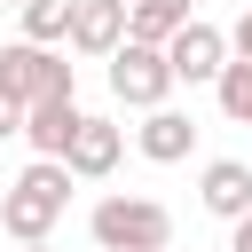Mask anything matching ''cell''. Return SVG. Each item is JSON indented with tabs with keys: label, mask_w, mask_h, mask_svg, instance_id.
Masks as SVG:
<instances>
[{
	"label": "cell",
	"mask_w": 252,
	"mask_h": 252,
	"mask_svg": "<svg viewBox=\"0 0 252 252\" xmlns=\"http://www.w3.org/2000/svg\"><path fill=\"white\" fill-rule=\"evenodd\" d=\"M63 213H71V173H63V158H32V165L0 189V236H8V244H47Z\"/></svg>",
	"instance_id": "6da1fadb"
},
{
	"label": "cell",
	"mask_w": 252,
	"mask_h": 252,
	"mask_svg": "<svg viewBox=\"0 0 252 252\" xmlns=\"http://www.w3.org/2000/svg\"><path fill=\"white\" fill-rule=\"evenodd\" d=\"M87 236L94 252H173V213L142 189H110L87 205Z\"/></svg>",
	"instance_id": "7a4b0ae2"
},
{
	"label": "cell",
	"mask_w": 252,
	"mask_h": 252,
	"mask_svg": "<svg viewBox=\"0 0 252 252\" xmlns=\"http://www.w3.org/2000/svg\"><path fill=\"white\" fill-rule=\"evenodd\" d=\"M0 87L32 110V102H55V94H79V71L63 63V47H32V39H8L0 47Z\"/></svg>",
	"instance_id": "3957f363"
},
{
	"label": "cell",
	"mask_w": 252,
	"mask_h": 252,
	"mask_svg": "<svg viewBox=\"0 0 252 252\" xmlns=\"http://www.w3.org/2000/svg\"><path fill=\"white\" fill-rule=\"evenodd\" d=\"M110 94H118L126 110H158V102H173V63H165V47H150V39H118V55H110Z\"/></svg>",
	"instance_id": "277c9868"
},
{
	"label": "cell",
	"mask_w": 252,
	"mask_h": 252,
	"mask_svg": "<svg viewBox=\"0 0 252 252\" xmlns=\"http://www.w3.org/2000/svg\"><path fill=\"white\" fill-rule=\"evenodd\" d=\"M165 63H173V87H213V79L228 71V32L205 24V16H189V24L165 39Z\"/></svg>",
	"instance_id": "5b68a950"
},
{
	"label": "cell",
	"mask_w": 252,
	"mask_h": 252,
	"mask_svg": "<svg viewBox=\"0 0 252 252\" xmlns=\"http://www.w3.org/2000/svg\"><path fill=\"white\" fill-rule=\"evenodd\" d=\"M118 158H126V126L118 118H79V134H71V150H63V173L71 181H110L118 173Z\"/></svg>",
	"instance_id": "8992f818"
},
{
	"label": "cell",
	"mask_w": 252,
	"mask_h": 252,
	"mask_svg": "<svg viewBox=\"0 0 252 252\" xmlns=\"http://www.w3.org/2000/svg\"><path fill=\"white\" fill-rule=\"evenodd\" d=\"M118 39H126V0H71V32H63V47H71V55L110 63V55H118Z\"/></svg>",
	"instance_id": "52a82bcc"
},
{
	"label": "cell",
	"mask_w": 252,
	"mask_h": 252,
	"mask_svg": "<svg viewBox=\"0 0 252 252\" xmlns=\"http://www.w3.org/2000/svg\"><path fill=\"white\" fill-rule=\"evenodd\" d=\"M134 150H142L150 165H181V158H197V118L173 110V102H158V110H142V126H134Z\"/></svg>",
	"instance_id": "ba28073f"
},
{
	"label": "cell",
	"mask_w": 252,
	"mask_h": 252,
	"mask_svg": "<svg viewBox=\"0 0 252 252\" xmlns=\"http://www.w3.org/2000/svg\"><path fill=\"white\" fill-rule=\"evenodd\" d=\"M197 205L213 220H244L252 213V165L244 158H205L197 165Z\"/></svg>",
	"instance_id": "9c48e42d"
},
{
	"label": "cell",
	"mask_w": 252,
	"mask_h": 252,
	"mask_svg": "<svg viewBox=\"0 0 252 252\" xmlns=\"http://www.w3.org/2000/svg\"><path fill=\"white\" fill-rule=\"evenodd\" d=\"M79 118H87V110H79V94L32 102V110H24V150H32V158H63V150H71V134H79Z\"/></svg>",
	"instance_id": "30bf717a"
},
{
	"label": "cell",
	"mask_w": 252,
	"mask_h": 252,
	"mask_svg": "<svg viewBox=\"0 0 252 252\" xmlns=\"http://www.w3.org/2000/svg\"><path fill=\"white\" fill-rule=\"evenodd\" d=\"M197 16V0H126V39H150V47H165L181 24Z\"/></svg>",
	"instance_id": "8fae6325"
},
{
	"label": "cell",
	"mask_w": 252,
	"mask_h": 252,
	"mask_svg": "<svg viewBox=\"0 0 252 252\" xmlns=\"http://www.w3.org/2000/svg\"><path fill=\"white\" fill-rule=\"evenodd\" d=\"M16 39H32V47H63V32H71V0H24L16 8Z\"/></svg>",
	"instance_id": "7c38bea8"
},
{
	"label": "cell",
	"mask_w": 252,
	"mask_h": 252,
	"mask_svg": "<svg viewBox=\"0 0 252 252\" xmlns=\"http://www.w3.org/2000/svg\"><path fill=\"white\" fill-rule=\"evenodd\" d=\"M213 102H220V118H228V126H252V63H236V55H228V71L213 79Z\"/></svg>",
	"instance_id": "4fadbf2b"
},
{
	"label": "cell",
	"mask_w": 252,
	"mask_h": 252,
	"mask_svg": "<svg viewBox=\"0 0 252 252\" xmlns=\"http://www.w3.org/2000/svg\"><path fill=\"white\" fill-rule=\"evenodd\" d=\"M220 32H228V55H236V63H252V0H244V8H236V24H220Z\"/></svg>",
	"instance_id": "5bb4252c"
},
{
	"label": "cell",
	"mask_w": 252,
	"mask_h": 252,
	"mask_svg": "<svg viewBox=\"0 0 252 252\" xmlns=\"http://www.w3.org/2000/svg\"><path fill=\"white\" fill-rule=\"evenodd\" d=\"M0 142H24V102L0 87Z\"/></svg>",
	"instance_id": "9a60e30c"
},
{
	"label": "cell",
	"mask_w": 252,
	"mask_h": 252,
	"mask_svg": "<svg viewBox=\"0 0 252 252\" xmlns=\"http://www.w3.org/2000/svg\"><path fill=\"white\" fill-rule=\"evenodd\" d=\"M220 252H252V213H244V220H228V244H220Z\"/></svg>",
	"instance_id": "2e32d148"
},
{
	"label": "cell",
	"mask_w": 252,
	"mask_h": 252,
	"mask_svg": "<svg viewBox=\"0 0 252 252\" xmlns=\"http://www.w3.org/2000/svg\"><path fill=\"white\" fill-rule=\"evenodd\" d=\"M16 252H55V244H16Z\"/></svg>",
	"instance_id": "e0dca14e"
},
{
	"label": "cell",
	"mask_w": 252,
	"mask_h": 252,
	"mask_svg": "<svg viewBox=\"0 0 252 252\" xmlns=\"http://www.w3.org/2000/svg\"><path fill=\"white\" fill-rule=\"evenodd\" d=\"M0 8H24V0H0Z\"/></svg>",
	"instance_id": "ac0fdd59"
}]
</instances>
